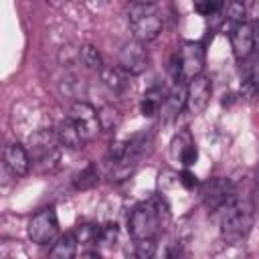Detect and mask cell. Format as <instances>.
Instances as JSON below:
<instances>
[{"mask_svg":"<svg viewBox=\"0 0 259 259\" xmlns=\"http://www.w3.org/2000/svg\"><path fill=\"white\" fill-rule=\"evenodd\" d=\"M170 223V208L162 196H152L140 204H136L127 217L130 235L140 239H156Z\"/></svg>","mask_w":259,"mask_h":259,"instance_id":"1","label":"cell"},{"mask_svg":"<svg viewBox=\"0 0 259 259\" xmlns=\"http://www.w3.org/2000/svg\"><path fill=\"white\" fill-rule=\"evenodd\" d=\"M255 204L251 200L235 198L221 210V237L229 245L243 243L253 227Z\"/></svg>","mask_w":259,"mask_h":259,"instance_id":"2","label":"cell"},{"mask_svg":"<svg viewBox=\"0 0 259 259\" xmlns=\"http://www.w3.org/2000/svg\"><path fill=\"white\" fill-rule=\"evenodd\" d=\"M127 24L134 32V36L142 42L154 40L162 32V14L156 8V4H144V2H132L127 8Z\"/></svg>","mask_w":259,"mask_h":259,"instance_id":"3","label":"cell"},{"mask_svg":"<svg viewBox=\"0 0 259 259\" xmlns=\"http://www.w3.org/2000/svg\"><path fill=\"white\" fill-rule=\"evenodd\" d=\"M59 140L51 130H36L28 138V154L34 164L40 168H51L59 160Z\"/></svg>","mask_w":259,"mask_h":259,"instance_id":"4","label":"cell"},{"mask_svg":"<svg viewBox=\"0 0 259 259\" xmlns=\"http://www.w3.org/2000/svg\"><path fill=\"white\" fill-rule=\"evenodd\" d=\"M28 239L34 245H49L59 239V219L53 206L38 210L28 221Z\"/></svg>","mask_w":259,"mask_h":259,"instance_id":"5","label":"cell"},{"mask_svg":"<svg viewBox=\"0 0 259 259\" xmlns=\"http://www.w3.org/2000/svg\"><path fill=\"white\" fill-rule=\"evenodd\" d=\"M235 198V186L227 178H210L200 184V200L208 210H223Z\"/></svg>","mask_w":259,"mask_h":259,"instance_id":"6","label":"cell"},{"mask_svg":"<svg viewBox=\"0 0 259 259\" xmlns=\"http://www.w3.org/2000/svg\"><path fill=\"white\" fill-rule=\"evenodd\" d=\"M204 67V49L200 42H184L178 53V77L182 81H190L202 73Z\"/></svg>","mask_w":259,"mask_h":259,"instance_id":"7","label":"cell"},{"mask_svg":"<svg viewBox=\"0 0 259 259\" xmlns=\"http://www.w3.org/2000/svg\"><path fill=\"white\" fill-rule=\"evenodd\" d=\"M69 117L73 119V123L77 125L79 134H81V138L85 142H91V140H95L99 136V132H101L99 115H97V111L89 103L75 101L71 105V109H69Z\"/></svg>","mask_w":259,"mask_h":259,"instance_id":"8","label":"cell"},{"mask_svg":"<svg viewBox=\"0 0 259 259\" xmlns=\"http://www.w3.org/2000/svg\"><path fill=\"white\" fill-rule=\"evenodd\" d=\"M229 40L237 61H245L255 49L253 24L245 22H229Z\"/></svg>","mask_w":259,"mask_h":259,"instance_id":"9","label":"cell"},{"mask_svg":"<svg viewBox=\"0 0 259 259\" xmlns=\"http://www.w3.org/2000/svg\"><path fill=\"white\" fill-rule=\"evenodd\" d=\"M119 67L130 75H140L148 69V51L144 49L142 40H130L119 49L117 55Z\"/></svg>","mask_w":259,"mask_h":259,"instance_id":"10","label":"cell"},{"mask_svg":"<svg viewBox=\"0 0 259 259\" xmlns=\"http://www.w3.org/2000/svg\"><path fill=\"white\" fill-rule=\"evenodd\" d=\"M210 93H212V85H210L208 77L198 75V77L190 79L186 85V109L192 115L202 113L210 101Z\"/></svg>","mask_w":259,"mask_h":259,"instance_id":"11","label":"cell"},{"mask_svg":"<svg viewBox=\"0 0 259 259\" xmlns=\"http://www.w3.org/2000/svg\"><path fill=\"white\" fill-rule=\"evenodd\" d=\"M2 160H4V168H6L12 176H16V178L24 176V174L30 170V162H32L28 150L22 148L20 144H8V146L4 148Z\"/></svg>","mask_w":259,"mask_h":259,"instance_id":"12","label":"cell"},{"mask_svg":"<svg viewBox=\"0 0 259 259\" xmlns=\"http://www.w3.org/2000/svg\"><path fill=\"white\" fill-rule=\"evenodd\" d=\"M99 77L103 81V85L115 93V95H123L132 89V83H130V73H125L121 67H101L99 71Z\"/></svg>","mask_w":259,"mask_h":259,"instance_id":"13","label":"cell"},{"mask_svg":"<svg viewBox=\"0 0 259 259\" xmlns=\"http://www.w3.org/2000/svg\"><path fill=\"white\" fill-rule=\"evenodd\" d=\"M55 134H57L59 144H61V146H65V148H69V150H79V148L85 144V140L81 138V134H79L77 125L73 123V119H71L69 115H67L65 119H61V121H59V125H57V130H55Z\"/></svg>","mask_w":259,"mask_h":259,"instance_id":"14","label":"cell"},{"mask_svg":"<svg viewBox=\"0 0 259 259\" xmlns=\"http://www.w3.org/2000/svg\"><path fill=\"white\" fill-rule=\"evenodd\" d=\"M186 105V89L176 83L172 91L166 93L164 101H162V107H160V113L164 115V119H172L178 115V111Z\"/></svg>","mask_w":259,"mask_h":259,"instance_id":"15","label":"cell"},{"mask_svg":"<svg viewBox=\"0 0 259 259\" xmlns=\"http://www.w3.org/2000/svg\"><path fill=\"white\" fill-rule=\"evenodd\" d=\"M77 245H79V241H77L75 233H65L53 243L49 255L55 259H71L77 253Z\"/></svg>","mask_w":259,"mask_h":259,"instance_id":"16","label":"cell"},{"mask_svg":"<svg viewBox=\"0 0 259 259\" xmlns=\"http://www.w3.org/2000/svg\"><path fill=\"white\" fill-rule=\"evenodd\" d=\"M166 93L162 89H152L144 95L142 103H140V111L144 117H154L156 113H160V107H162V101H164Z\"/></svg>","mask_w":259,"mask_h":259,"instance_id":"17","label":"cell"},{"mask_svg":"<svg viewBox=\"0 0 259 259\" xmlns=\"http://www.w3.org/2000/svg\"><path fill=\"white\" fill-rule=\"evenodd\" d=\"M97 180H99L97 168H95L93 164H87V166H83V168L73 176V186H75L77 190H87V188L95 186Z\"/></svg>","mask_w":259,"mask_h":259,"instance_id":"18","label":"cell"},{"mask_svg":"<svg viewBox=\"0 0 259 259\" xmlns=\"http://www.w3.org/2000/svg\"><path fill=\"white\" fill-rule=\"evenodd\" d=\"M99 123H101V132H113L119 121H121V115H119V109L113 107V105H103L99 111Z\"/></svg>","mask_w":259,"mask_h":259,"instance_id":"19","label":"cell"},{"mask_svg":"<svg viewBox=\"0 0 259 259\" xmlns=\"http://www.w3.org/2000/svg\"><path fill=\"white\" fill-rule=\"evenodd\" d=\"M79 61H81L87 69H93V71H101V67H103L101 55H99V51H97L93 45H83V47L79 49Z\"/></svg>","mask_w":259,"mask_h":259,"instance_id":"20","label":"cell"},{"mask_svg":"<svg viewBox=\"0 0 259 259\" xmlns=\"http://www.w3.org/2000/svg\"><path fill=\"white\" fill-rule=\"evenodd\" d=\"M99 229H101V227H97V225L83 223V225H79V227H77L75 237H77V241H79V243H83V245H91V243H95V245H97Z\"/></svg>","mask_w":259,"mask_h":259,"instance_id":"21","label":"cell"},{"mask_svg":"<svg viewBox=\"0 0 259 259\" xmlns=\"http://www.w3.org/2000/svg\"><path fill=\"white\" fill-rule=\"evenodd\" d=\"M229 22H245L247 20V4L245 0H231L227 6Z\"/></svg>","mask_w":259,"mask_h":259,"instance_id":"22","label":"cell"},{"mask_svg":"<svg viewBox=\"0 0 259 259\" xmlns=\"http://www.w3.org/2000/svg\"><path fill=\"white\" fill-rule=\"evenodd\" d=\"M117 237H119L117 225H115V223H105V225H101V229H99V239H97V243H103V245L111 247V245L117 243Z\"/></svg>","mask_w":259,"mask_h":259,"instance_id":"23","label":"cell"},{"mask_svg":"<svg viewBox=\"0 0 259 259\" xmlns=\"http://www.w3.org/2000/svg\"><path fill=\"white\" fill-rule=\"evenodd\" d=\"M194 10L200 16H212L221 10V0H194Z\"/></svg>","mask_w":259,"mask_h":259,"instance_id":"24","label":"cell"},{"mask_svg":"<svg viewBox=\"0 0 259 259\" xmlns=\"http://www.w3.org/2000/svg\"><path fill=\"white\" fill-rule=\"evenodd\" d=\"M156 253V239H140L136 241V255L142 259H148Z\"/></svg>","mask_w":259,"mask_h":259,"instance_id":"25","label":"cell"},{"mask_svg":"<svg viewBox=\"0 0 259 259\" xmlns=\"http://www.w3.org/2000/svg\"><path fill=\"white\" fill-rule=\"evenodd\" d=\"M178 180H180V184H182L186 190H194L196 186H200V184H198V178H196V174H194V172H190L188 168L180 172V178H178Z\"/></svg>","mask_w":259,"mask_h":259,"instance_id":"26","label":"cell"},{"mask_svg":"<svg viewBox=\"0 0 259 259\" xmlns=\"http://www.w3.org/2000/svg\"><path fill=\"white\" fill-rule=\"evenodd\" d=\"M247 75L251 77V81H253V85H255V91H257V97H259V63H255Z\"/></svg>","mask_w":259,"mask_h":259,"instance_id":"27","label":"cell"},{"mask_svg":"<svg viewBox=\"0 0 259 259\" xmlns=\"http://www.w3.org/2000/svg\"><path fill=\"white\" fill-rule=\"evenodd\" d=\"M253 36H255V47L259 49V16L253 22Z\"/></svg>","mask_w":259,"mask_h":259,"instance_id":"28","label":"cell"},{"mask_svg":"<svg viewBox=\"0 0 259 259\" xmlns=\"http://www.w3.org/2000/svg\"><path fill=\"white\" fill-rule=\"evenodd\" d=\"M253 204H255V210H259V184H257V190H255V198H253Z\"/></svg>","mask_w":259,"mask_h":259,"instance_id":"29","label":"cell"},{"mask_svg":"<svg viewBox=\"0 0 259 259\" xmlns=\"http://www.w3.org/2000/svg\"><path fill=\"white\" fill-rule=\"evenodd\" d=\"M47 2H49V4H53V6H61L65 0H47Z\"/></svg>","mask_w":259,"mask_h":259,"instance_id":"30","label":"cell"},{"mask_svg":"<svg viewBox=\"0 0 259 259\" xmlns=\"http://www.w3.org/2000/svg\"><path fill=\"white\" fill-rule=\"evenodd\" d=\"M132 2H144V4H156L158 0H132Z\"/></svg>","mask_w":259,"mask_h":259,"instance_id":"31","label":"cell"}]
</instances>
